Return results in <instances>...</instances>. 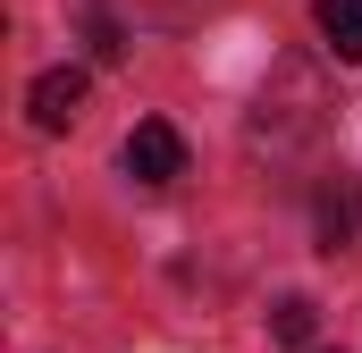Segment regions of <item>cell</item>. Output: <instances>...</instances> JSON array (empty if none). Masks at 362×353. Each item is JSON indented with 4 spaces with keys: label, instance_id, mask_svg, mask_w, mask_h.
<instances>
[{
    "label": "cell",
    "instance_id": "5b68a950",
    "mask_svg": "<svg viewBox=\"0 0 362 353\" xmlns=\"http://www.w3.org/2000/svg\"><path fill=\"white\" fill-rule=\"evenodd\" d=\"M312 328H320V320H312V294H286V303L270 311V337H278V345H312Z\"/></svg>",
    "mask_w": 362,
    "mask_h": 353
},
{
    "label": "cell",
    "instance_id": "6da1fadb",
    "mask_svg": "<svg viewBox=\"0 0 362 353\" xmlns=\"http://www.w3.org/2000/svg\"><path fill=\"white\" fill-rule=\"evenodd\" d=\"M118 160H127L135 185H169V176H185V135L169 126V118H144V126L127 135V152H118Z\"/></svg>",
    "mask_w": 362,
    "mask_h": 353
},
{
    "label": "cell",
    "instance_id": "3957f363",
    "mask_svg": "<svg viewBox=\"0 0 362 353\" xmlns=\"http://www.w3.org/2000/svg\"><path fill=\"white\" fill-rule=\"evenodd\" d=\"M312 25H320L329 59H346V68H362V0H312Z\"/></svg>",
    "mask_w": 362,
    "mask_h": 353
},
{
    "label": "cell",
    "instance_id": "277c9868",
    "mask_svg": "<svg viewBox=\"0 0 362 353\" xmlns=\"http://www.w3.org/2000/svg\"><path fill=\"white\" fill-rule=\"evenodd\" d=\"M354 227H362L354 202H346V193H320V253H346V244H354Z\"/></svg>",
    "mask_w": 362,
    "mask_h": 353
},
{
    "label": "cell",
    "instance_id": "7a4b0ae2",
    "mask_svg": "<svg viewBox=\"0 0 362 353\" xmlns=\"http://www.w3.org/2000/svg\"><path fill=\"white\" fill-rule=\"evenodd\" d=\"M85 92H93L85 68H42L34 92H25V109H34V126H42V135H59V126H76V118H85Z\"/></svg>",
    "mask_w": 362,
    "mask_h": 353
},
{
    "label": "cell",
    "instance_id": "8992f818",
    "mask_svg": "<svg viewBox=\"0 0 362 353\" xmlns=\"http://www.w3.org/2000/svg\"><path fill=\"white\" fill-rule=\"evenodd\" d=\"M85 51H93V59H127V34H118V17H101V8H93V17H85Z\"/></svg>",
    "mask_w": 362,
    "mask_h": 353
}]
</instances>
